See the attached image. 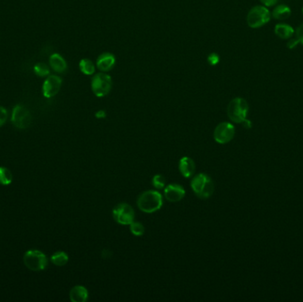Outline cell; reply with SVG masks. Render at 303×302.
<instances>
[{
	"label": "cell",
	"mask_w": 303,
	"mask_h": 302,
	"mask_svg": "<svg viewBox=\"0 0 303 302\" xmlns=\"http://www.w3.org/2000/svg\"><path fill=\"white\" fill-rule=\"evenodd\" d=\"M248 110L249 108L246 99L235 97L227 107V114L233 123H243L247 120Z\"/></svg>",
	"instance_id": "obj_3"
},
{
	"label": "cell",
	"mask_w": 303,
	"mask_h": 302,
	"mask_svg": "<svg viewBox=\"0 0 303 302\" xmlns=\"http://www.w3.org/2000/svg\"><path fill=\"white\" fill-rule=\"evenodd\" d=\"M260 1L264 5V6L270 7V6L276 5L278 3V0H260Z\"/></svg>",
	"instance_id": "obj_28"
},
{
	"label": "cell",
	"mask_w": 303,
	"mask_h": 302,
	"mask_svg": "<svg viewBox=\"0 0 303 302\" xmlns=\"http://www.w3.org/2000/svg\"><path fill=\"white\" fill-rule=\"evenodd\" d=\"M271 18V14L266 6L256 5L248 12L247 22L252 29H258L267 24Z\"/></svg>",
	"instance_id": "obj_5"
},
{
	"label": "cell",
	"mask_w": 303,
	"mask_h": 302,
	"mask_svg": "<svg viewBox=\"0 0 303 302\" xmlns=\"http://www.w3.org/2000/svg\"><path fill=\"white\" fill-rule=\"evenodd\" d=\"M7 119V111L5 108L0 106V127L3 126Z\"/></svg>",
	"instance_id": "obj_25"
},
{
	"label": "cell",
	"mask_w": 303,
	"mask_h": 302,
	"mask_svg": "<svg viewBox=\"0 0 303 302\" xmlns=\"http://www.w3.org/2000/svg\"><path fill=\"white\" fill-rule=\"evenodd\" d=\"M62 78L58 76H49L43 84V94L46 97H54L62 88Z\"/></svg>",
	"instance_id": "obj_10"
},
{
	"label": "cell",
	"mask_w": 303,
	"mask_h": 302,
	"mask_svg": "<svg viewBox=\"0 0 303 302\" xmlns=\"http://www.w3.org/2000/svg\"><path fill=\"white\" fill-rule=\"evenodd\" d=\"M219 62H220V57L216 52H212L207 56V62L210 64L211 66H216Z\"/></svg>",
	"instance_id": "obj_24"
},
{
	"label": "cell",
	"mask_w": 303,
	"mask_h": 302,
	"mask_svg": "<svg viewBox=\"0 0 303 302\" xmlns=\"http://www.w3.org/2000/svg\"><path fill=\"white\" fill-rule=\"evenodd\" d=\"M166 200L170 202H178L182 200L185 195V191L182 185H169L164 190Z\"/></svg>",
	"instance_id": "obj_11"
},
{
	"label": "cell",
	"mask_w": 303,
	"mask_h": 302,
	"mask_svg": "<svg viewBox=\"0 0 303 302\" xmlns=\"http://www.w3.org/2000/svg\"><path fill=\"white\" fill-rule=\"evenodd\" d=\"M88 293L87 289L82 286H77L73 287L69 293V298L73 302H85L87 301Z\"/></svg>",
	"instance_id": "obj_15"
},
{
	"label": "cell",
	"mask_w": 303,
	"mask_h": 302,
	"mask_svg": "<svg viewBox=\"0 0 303 302\" xmlns=\"http://www.w3.org/2000/svg\"><path fill=\"white\" fill-rule=\"evenodd\" d=\"M295 37L298 39L299 43L303 45V24L299 26L295 31Z\"/></svg>",
	"instance_id": "obj_26"
},
{
	"label": "cell",
	"mask_w": 303,
	"mask_h": 302,
	"mask_svg": "<svg viewBox=\"0 0 303 302\" xmlns=\"http://www.w3.org/2000/svg\"><path fill=\"white\" fill-rule=\"evenodd\" d=\"M152 183L154 185V188L156 189H163L166 185V179H165L164 176L161 175H155L153 180H152Z\"/></svg>",
	"instance_id": "obj_23"
},
{
	"label": "cell",
	"mask_w": 303,
	"mask_h": 302,
	"mask_svg": "<svg viewBox=\"0 0 303 302\" xmlns=\"http://www.w3.org/2000/svg\"><path fill=\"white\" fill-rule=\"evenodd\" d=\"M51 261L56 266H64L68 261V256L64 252H57L54 254L51 255Z\"/></svg>",
	"instance_id": "obj_19"
},
{
	"label": "cell",
	"mask_w": 303,
	"mask_h": 302,
	"mask_svg": "<svg viewBox=\"0 0 303 302\" xmlns=\"http://www.w3.org/2000/svg\"><path fill=\"white\" fill-rule=\"evenodd\" d=\"M112 85H113L112 77L106 72H99L93 75L91 86L95 96L98 97L107 96L108 93H110Z\"/></svg>",
	"instance_id": "obj_4"
},
{
	"label": "cell",
	"mask_w": 303,
	"mask_h": 302,
	"mask_svg": "<svg viewBox=\"0 0 303 302\" xmlns=\"http://www.w3.org/2000/svg\"><path fill=\"white\" fill-rule=\"evenodd\" d=\"M130 231L135 236H142L144 233V227L141 223L139 222H133L129 224Z\"/></svg>",
	"instance_id": "obj_22"
},
{
	"label": "cell",
	"mask_w": 303,
	"mask_h": 302,
	"mask_svg": "<svg viewBox=\"0 0 303 302\" xmlns=\"http://www.w3.org/2000/svg\"><path fill=\"white\" fill-rule=\"evenodd\" d=\"M179 170L185 177H190L195 171V163L189 157H184L180 159Z\"/></svg>",
	"instance_id": "obj_14"
},
{
	"label": "cell",
	"mask_w": 303,
	"mask_h": 302,
	"mask_svg": "<svg viewBox=\"0 0 303 302\" xmlns=\"http://www.w3.org/2000/svg\"><path fill=\"white\" fill-rule=\"evenodd\" d=\"M13 181V175L10 170L4 167H0V184L3 185H10Z\"/></svg>",
	"instance_id": "obj_20"
},
{
	"label": "cell",
	"mask_w": 303,
	"mask_h": 302,
	"mask_svg": "<svg viewBox=\"0 0 303 302\" xmlns=\"http://www.w3.org/2000/svg\"><path fill=\"white\" fill-rule=\"evenodd\" d=\"M299 43L298 39L296 38V37H294V38H290V40L288 41L287 43V47L289 49H293L294 47H297L298 46Z\"/></svg>",
	"instance_id": "obj_27"
},
{
	"label": "cell",
	"mask_w": 303,
	"mask_h": 302,
	"mask_svg": "<svg viewBox=\"0 0 303 302\" xmlns=\"http://www.w3.org/2000/svg\"><path fill=\"white\" fill-rule=\"evenodd\" d=\"M23 262L25 266L33 271H41L47 266V256L38 250H30L26 252L23 257Z\"/></svg>",
	"instance_id": "obj_6"
},
{
	"label": "cell",
	"mask_w": 303,
	"mask_h": 302,
	"mask_svg": "<svg viewBox=\"0 0 303 302\" xmlns=\"http://www.w3.org/2000/svg\"><path fill=\"white\" fill-rule=\"evenodd\" d=\"M235 135V127L230 123H221L216 126L214 131V139L218 143H229Z\"/></svg>",
	"instance_id": "obj_9"
},
{
	"label": "cell",
	"mask_w": 303,
	"mask_h": 302,
	"mask_svg": "<svg viewBox=\"0 0 303 302\" xmlns=\"http://www.w3.org/2000/svg\"><path fill=\"white\" fill-rule=\"evenodd\" d=\"M275 34L281 39H290L295 34V31L293 30L292 26L279 23L275 26Z\"/></svg>",
	"instance_id": "obj_16"
},
{
	"label": "cell",
	"mask_w": 303,
	"mask_h": 302,
	"mask_svg": "<svg viewBox=\"0 0 303 302\" xmlns=\"http://www.w3.org/2000/svg\"><path fill=\"white\" fill-rule=\"evenodd\" d=\"M106 116H107V114H106L104 110H99L96 113V117L98 118V119H103V118H105Z\"/></svg>",
	"instance_id": "obj_29"
},
{
	"label": "cell",
	"mask_w": 303,
	"mask_h": 302,
	"mask_svg": "<svg viewBox=\"0 0 303 302\" xmlns=\"http://www.w3.org/2000/svg\"><path fill=\"white\" fill-rule=\"evenodd\" d=\"M34 71L36 76L40 77H47L50 74V69L45 63H37L34 67Z\"/></svg>",
	"instance_id": "obj_21"
},
{
	"label": "cell",
	"mask_w": 303,
	"mask_h": 302,
	"mask_svg": "<svg viewBox=\"0 0 303 302\" xmlns=\"http://www.w3.org/2000/svg\"><path fill=\"white\" fill-rule=\"evenodd\" d=\"M79 68L82 74L86 76H93L96 71L95 64L89 59H82L79 62Z\"/></svg>",
	"instance_id": "obj_18"
},
{
	"label": "cell",
	"mask_w": 303,
	"mask_h": 302,
	"mask_svg": "<svg viewBox=\"0 0 303 302\" xmlns=\"http://www.w3.org/2000/svg\"><path fill=\"white\" fill-rule=\"evenodd\" d=\"M113 217L119 224L129 225L135 218L133 207L126 203H121L113 208Z\"/></svg>",
	"instance_id": "obj_7"
},
{
	"label": "cell",
	"mask_w": 303,
	"mask_h": 302,
	"mask_svg": "<svg viewBox=\"0 0 303 302\" xmlns=\"http://www.w3.org/2000/svg\"><path fill=\"white\" fill-rule=\"evenodd\" d=\"M31 114L30 111L22 105H17L13 110L12 113V123L16 128L24 129L31 125Z\"/></svg>",
	"instance_id": "obj_8"
},
{
	"label": "cell",
	"mask_w": 303,
	"mask_h": 302,
	"mask_svg": "<svg viewBox=\"0 0 303 302\" xmlns=\"http://www.w3.org/2000/svg\"><path fill=\"white\" fill-rule=\"evenodd\" d=\"M291 13L292 12H291V9L289 8V6L286 5H279L274 8L271 16L277 20L283 21V20H286V19L289 18L291 16Z\"/></svg>",
	"instance_id": "obj_17"
},
{
	"label": "cell",
	"mask_w": 303,
	"mask_h": 302,
	"mask_svg": "<svg viewBox=\"0 0 303 302\" xmlns=\"http://www.w3.org/2000/svg\"></svg>",
	"instance_id": "obj_30"
},
{
	"label": "cell",
	"mask_w": 303,
	"mask_h": 302,
	"mask_svg": "<svg viewBox=\"0 0 303 302\" xmlns=\"http://www.w3.org/2000/svg\"><path fill=\"white\" fill-rule=\"evenodd\" d=\"M49 63L51 68L57 73H64L67 70V62L59 53H53L52 55H51Z\"/></svg>",
	"instance_id": "obj_13"
},
{
	"label": "cell",
	"mask_w": 303,
	"mask_h": 302,
	"mask_svg": "<svg viewBox=\"0 0 303 302\" xmlns=\"http://www.w3.org/2000/svg\"><path fill=\"white\" fill-rule=\"evenodd\" d=\"M115 57L113 53L110 52H104L100 54L97 59L96 66L99 69V71L107 72L110 71L113 69V67L115 65Z\"/></svg>",
	"instance_id": "obj_12"
},
{
	"label": "cell",
	"mask_w": 303,
	"mask_h": 302,
	"mask_svg": "<svg viewBox=\"0 0 303 302\" xmlns=\"http://www.w3.org/2000/svg\"><path fill=\"white\" fill-rule=\"evenodd\" d=\"M191 187L199 198L207 199L214 193V183L210 176L206 174L197 175L191 180Z\"/></svg>",
	"instance_id": "obj_2"
},
{
	"label": "cell",
	"mask_w": 303,
	"mask_h": 302,
	"mask_svg": "<svg viewBox=\"0 0 303 302\" xmlns=\"http://www.w3.org/2000/svg\"><path fill=\"white\" fill-rule=\"evenodd\" d=\"M162 196L157 191H146L139 195L138 207L144 213H154L162 207Z\"/></svg>",
	"instance_id": "obj_1"
}]
</instances>
